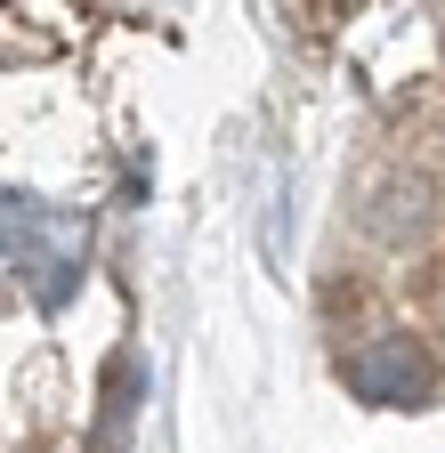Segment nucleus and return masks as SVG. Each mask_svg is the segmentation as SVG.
Listing matches in <instances>:
<instances>
[{"instance_id": "1", "label": "nucleus", "mask_w": 445, "mask_h": 453, "mask_svg": "<svg viewBox=\"0 0 445 453\" xmlns=\"http://www.w3.org/2000/svg\"><path fill=\"white\" fill-rule=\"evenodd\" d=\"M81 251H89V226L73 211H49L33 195H0V259H9L41 308H65L73 283H81Z\"/></svg>"}, {"instance_id": "3", "label": "nucleus", "mask_w": 445, "mask_h": 453, "mask_svg": "<svg viewBox=\"0 0 445 453\" xmlns=\"http://www.w3.org/2000/svg\"><path fill=\"white\" fill-rule=\"evenodd\" d=\"M421 226H429V187L421 179L405 195H380V211H372V235L380 243H405V235H421Z\"/></svg>"}, {"instance_id": "2", "label": "nucleus", "mask_w": 445, "mask_h": 453, "mask_svg": "<svg viewBox=\"0 0 445 453\" xmlns=\"http://www.w3.org/2000/svg\"><path fill=\"white\" fill-rule=\"evenodd\" d=\"M341 380H349L357 405H421L437 365H429V349L413 332H372V340H357L341 357Z\"/></svg>"}]
</instances>
